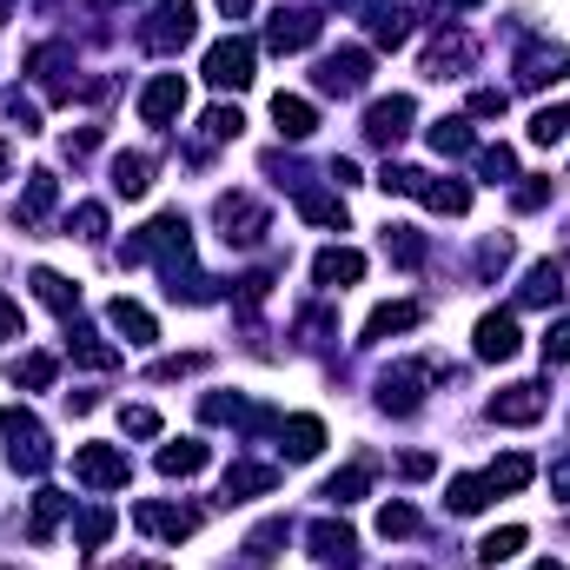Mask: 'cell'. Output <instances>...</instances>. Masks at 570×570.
<instances>
[{
  "label": "cell",
  "mask_w": 570,
  "mask_h": 570,
  "mask_svg": "<svg viewBox=\"0 0 570 570\" xmlns=\"http://www.w3.org/2000/svg\"><path fill=\"white\" fill-rule=\"evenodd\" d=\"M0 444H7V464H13V471H27V478L53 464L47 431L33 425V412H20V405H7V412H0Z\"/></svg>",
  "instance_id": "6da1fadb"
},
{
  "label": "cell",
  "mask_w": 570,
  "mask_h": 570,
  "mask_svg": "<svg viewBox=\"0 0 570 570\" xmlns=\"http://www.w3.org/2000/svg\"><path fill=\"white\" fill-rule=\"evenodd\" d=\"M193 33H199L193 0H159V7L146 13V27H140V47H146V53H179Z\"/></svg>",
  "instance_id": "7a4b0ae2"
},
{
  "label": "cell",
  "mask_w": 570,
  "mask_h": 570,
  "mask_svg": "<svg viewBox=\"0 0 570 570\" xmlns=\"http://www.w3.org/2000/svg\"><path fill=\"white\" fill-rule=\"evenodd\" d=\"M213 226H219V239H226V246H259V239L273 233L266 206H259V199H246V193H219Z\"/></svg>",
  "instance_id": "3957f363"
},
{
  "label": "cell",
  "mask_w": 570,
  "mask_h": 570,
  "mask_svg": "<svg viewBox=\"0 0 570 570\" xmlns=\"http://www.w3.org/2000/svg\"><path fill=\"white\" fill-rule=\"evenodd\" d=\"M253 60H259L253 40H239V33H233V40H213V47H206V80H213L219 94H239V87H253Z\"/></svg>",
  "instance_id": "277c9868"
},
{
  "label": "cell",
  "mask_w": 570,
  "mask_h": 570,
  "mask_svg": "<svg viewBox=\"0 0 570 570\" xmlns=\"http://www.w3.org/2000/svg\"><path fill=\"white\" fill-rule=\"evenodd\" d=\"M318 94H338V100H352V94H365V80H372V53L365 47H338V53H325L318 60Z\"/></svg>",
  "instance_id": "5b68a950"
},
{
  "label": "cell",
  "mask_w": 570,
  "mask_h": 570,
  "mask_svg": "<svg viewBox=\"0 0 570 570\" xmlns=\"http://www.w3.org/2000/svg\"><path fill=\"white\" fill-rule=\"evenodd\" d=\"M73 478L94 484V491H120V484L134 478V464H127V451H114V444H80V451H73Z\"/></svg>",
  "instance_id": "8992f818"
},
{
  "label": "cell",
  "mask_w": 570,
  "mask_h": 570,
  "mask_svg": "<svg viewBox=\"0 0 570 570\" xmlns=\"http://www.w3.org/2000/svg\"><path fill=\"white\" fill-rule=\"evenodd\" d=\"M318 33H325L318 7H279V13L266 20V47H273V53H305Z\"/></svg>",
  "instance_id": "52a82bcc"
},
{
  "label": "cell",
  "mask_w": 570,
  "mask_h": 570,
  "mask_svg": "<svg viewBox=\"0 0 570 570\" xmlns=\"http://www.w3.org/2000/svg\"><path fill=\"white\" fill-rule=\"evenodd\" d=\"M570 67V53L558 47V40H531L524 53H518V87L524 94H544V87H558Z\"/></svg>",
  "instance_id": "ba28073f"
},
{
  "label": "cell",
  "mask_w": 570,
  "mask_h": 570,
  "mask_svg": "<svg viewBox=\"0 0 570 570\" xmlns=\"http://www.w3.org/2000/svg\"><path fill=\"white\" fill-rule=\"evenodd\" d=\"M425 385H431V365H392V372L379 379V405L405 419V412L425 405Z\"/></svg>",
  "instance_id": "9c48e42d"
},
{
  "label": "cell",
  "mask_w": 570,
  "mask_h": 570,
  "mask_svg": "<svg viewBox=\"0 0 570 570\" xmlns=\"http://www.w3.org/2000/svg\"><path fill=\"white\" fill-rule=\"evenodd\" d=\"M412 94H392V100H372V114H365V140L372 146H399L412 134Z\"/></svg>",
  "instance_id": "30bf717a"
},
{
  "label": "cell",
  "mask_w": 570,
  "mask_h": 570,
  "mask_svg": "<svg viewBox=\"0 0 570 570\" xmlns=\"http://www.w3.org/2000/svg\"><path fill=\"white\" fill-rule=\"evenodd\" d=\"M544 405H551L544 385H504V392L491 399V425H538Z\"/></svg>",
  "instance_id": "8fae6325"
},
{
  "label": "cell",
  "mask_w": 570,
  "mask_h": 570,
  "mask_svg": "<svg viewBox=\"0 0 570 570\" xmlns=\"http://www.w3.org/2000/svg\"><path fill=\"white\" fill-rule=\"evenodd\" d=\"M179 107H186V80H179V73H153L146 94H140V120L146 127H173Z\"/></svg>",
  "instance_id": "7c38bea8"
},
{
  "label": "cell",
  "mask_w": 570,
  "mask_h": 570,
  "mask_svg": "<svg viewBox=\"0 0 570 570\" xmlns=\"http://www.w3.org/2000/svg\"><path fill=\"white\" fill-rule=\"evenodd\" d=\"M134 524H140L146 538L179 544V538H193V531H199V511H186V504H134Z\"/></svg>",
  "instance_id": "4fadbf2b"
},
{
  "label": "cell",
  "mask_w": 570,
  "mask_h": 570,
  "mask_svg": "<svg viewBox=\"0 0 570 570\" xmlns=\"http://www.w3.org/2000/svg\"><path fill=\"white\" fill-rule=\"evenodd\" d=\"M305 544H312V558H318V564H332V570L358 564V538H352L345 524H332V518H318V524L305 531Z\"/></svg>",
  "instance_id": "5bb4252c"
},
{
  "label": "cell",
  "mask_w": 570,
  "mask_h": 570,
  "mask_svg": "<svg viewBox=\"0 0 570 570\" xmlns=\"http://www.w3.org/2000/svg\"><path fill=\"white\" fill-rule=\"evenodd\" d=\"M518 318L511 312H484L478 318V358H491V365H504V358H518Z\"/></svg>",
  "instance_id": "9a60e30c"
},
{
  "label": "cell",
  "mask_w": 570,
  "mask_h": 570,
  "mask_svg": "<svg viewBox=\"0 0 570 570\" xmlns=\"http://www.w3.org/2000/svg\"><path fill=\"white\" fill-rule=\"evenodd\" d=\"M266 491H279V464H226V484H219V498L226 504H239V498H266Z\"/></svg>",
  "instance_id": "2e32d148"
},
{
  "label": "cell",
  "mask_w": 570,
  "mask_h": 570,
  "mask_svg": "<svg viewBox=\"0 0 570 570\" xmlns=\"http://www.w3.org/2000/svg\"><path fill=\"white\" fill-rule=\"evenodd\" d=\"M312 279L325 285V292H345L352 279H365V253H352V246H332V253H318V259H312Z\"/></svg>",
  "instance_id": "e0dca14e"
},
{
  "label": "cell",
  "mask_w": 570,
  "mask_h": 570,
  "mask_svg": "<svg viewBox=\"0 0 570 570\" xmlns=\"http://www.w3.org/2000/svg\"><path fill=\"white\" fill-rule=\"evenodd\" d=\"M107 325H114L127 345H153V338H159V325H153V312H146L140 298H114V305H107Z\"/></svg>",
  "instance_id": "ac0fdd59"
},
{
  "label": "cell",
  "mask_w": 570,
  "mask_h": 570,
  "mask_svg": "<svg viewBox=\"0 0 570 570\" xmlns=\"http://www.w3.org/2000/svg\"><path fill=\"white\" fill-rule=\"evenodd\" d=\"M471 53H478V47H471L464 33H438V40H431V53H425V73H431V80H451V73H464V67H471Z\"/></svg>",
  "instance_id": "d6986e66"
},
{
  "label": "cell",
  "mask_w": 570,
  "mask_h": 570,
  "mask_svg": "<svg viewBox=\"0 0 570 570\" xmlns=\"http://www.w3.org/2000/svg\"><path fill=\"white\" fill-rule=\"evenodd\" d=\"M412 199H425L431 213H451V219L471 213V186H464V179H431V173H419V193H412Z\"/></svg>",
  "instance_id": "ffe728a7"
},
{
  "label": "cell",
  "mask_w": 570,
  "mask_h": 570,
  "mask_svg": "<svg viewBox=\"0 0 570 570\" xmlns=\"http://www.w3.org/2000/svg\"><path fill=\"white\" fill-rule=\"evenodd\" d=\"M412 20H419V13L392 0V7H372V13H365V33H372L379 47H405V40H412Z\"/></svg>",
  "instance_id": "44dd1931"
},
{
  "label": "cell",
  "mask_w": 570,
  "mask_h": 570,
  "mask_svg": "<svg viewBox=\"0 0 570 570\" xmlns=\"http://www.w3.org/2000/svg\"><path fill=\"white\" fill-rule=\"evenodd\" d=\"M425 318V305H412V298H399V305H379L372 318H365V345H385L392 332H412Z\"/></svg>",
  "instance_id": "7402d4cb"
},
{
  "label": "cell",
  "mask_w": 570,
  "mask_h": 570,
  "mask_svg": "<svg viewBox=\"0 0 570 570\" xmlns=\"http://www.w3.org/2000/svg\"><path fill=\"white\" fill-rule=\"evenodd\" d=\"M273 120H279V140H312V127H318V114H312V100H298V94H279L273 100Z\"/></svg>",
  "instance_id": "603a6c76"
},
{
  "label": "cell",
  "mask_w": 570,
  "mask_h": 570,
  "mask_svg": "<svg viewBox=\"0 0 570 570\" xmlns=\"http://www.w3.org/2000/svg\"><path fill=\"white\" fill-rule=\"evenodd\" d=\"M279 444H285V458H292V464H305V458H318V451H325V425H318V419H285Z\"/></svg>",
  "instance_id": "cb8c5ba5"
},
{
  "label": "cell",
  "mask_w": 570,
  "mask_h": 570,
  "mask_svg": "<svg viewBox=\"0 0 570 570\" xmlns=\"http://www.w3.org/2000/svg\"><path fill=\"white\" fill-rule=\"evenodd\" d=\"M53 199H60V179H53V173H33V179H27V199H20L13 219H20V226H40V219L53 213Z\"/></svg>",
  "instance_id": "d4e9b609"
},
{
  "label": "cell",
  "mask_w": 570,
  "mask_h": 570,
  "mask_svg": "<svg viewBox=\"0 0 570 570\" xmlns=\"http://www.w3.org/2000/svg\"><path fill=\"white\" fill-rule=\"evenodd\" d=\"M67 504H73V498H67V491H53V484H47V491H33V524H27V538H33V544H47V538H53V524L67 518Z\"/></svg>",
  "instance_id": "484cf974"
},
{
  "label": "cell",
  "mask_w": 570,
  "mask_h": 570,
  "mask_svg": "<svg viewBox=\"0 0 570 570\" xmlns=\"http://www.w3.org/2000/svg\"><path fill=\"white\" fill-rule=\"evenodd\" d=\"M524 305H558L564 298V266H551V259H538L531 273H524V292H518Z\"/></svg>",
  "instance_id": "4316f807"
},
{
  "label": "cell",
  "mask_w": 570,
  "mask_h": 570,
  "mask_svg": "<svg viewBox=\"0 0 570 570\" xmlns=\"http://www.w3.org/2000/svg\"><path fill=\"white\" fill-rule=\"evenodd\" d=\"M33 298H40V305H53L60 318H73V312H80V285L60 279V273H47V266L33 273Z\"/></svg>",
  "instance_id": "83f0119b"
},
{
  "label": "cell",
  "mask_w": 570,
  "mask_h": 570,
  "mask_svg": "<svg viewBox=\"0 0 570 570\" xmlns=\"http://www.w3.org/2000/svg\"><path fill=\"white\" fill-rule=\"evenodd\" d=\"M146 186H153V159L146 153H120L114 159V193L120 199H146Z\"/></svg>",
  "instance_id": "f1b7e54d"
},
{
  "label": "cell",
  "mask_w": 570,
  "mask_h": 570,
  "mask_svg": "<svg viewBox=\"0 0 570 570\" xmlns=\"http://www.w3.org/2000/svg\"><path fill=\"white\" fill-rule=\"evenodd\" d=\"M524 544H531V531H524V524H504V531H491V538H484V544H478V564H484V570L511 564V558H518V551H524Z\"/></svg>",
  "instance_id": "f546056e"
},
{
  "label": "cell",
  "mask_w": 570,
  "mask_h": 570,
  "mask_svg": "<svg viewBox=\"0 0 570 570\" xmlns=\"http://www.w3.org/2000/svg\"><path fill=\"white\" fill-rule=\"evenodd\" d=\"M7 372H13V385H27V392H47V385L60 379V365H53V352H20V358H13Z\"/></svg>",
  "instance_id": "4dcf8cb0"
},
{
  "label": "cell",
  "mask_w": 570,
  "mask_h": 570,
  "mask_svg": "<svg viewBox=\"0 0 570 570\" xmlns=\"http://www.w3.org/2000/svg\"><path fill=\"white\" fill-rule=\"evenodd\" d=\"M491 498H498V491H491V478H451V491H444V504H451L458 518H478Z\"/></svg>",
  "instance_id": "1f68e13d"
},
{
  "label": "cell",
  "mask_w": 570,
  "mask_h": 570,
  "mask_svg": "<svg viewBox=\"0 0 570 570\" xmlns=\"http://www.w3.org/2000/svg\"><path fill=\"white\" fill-rule=\"evenodd\" d=\"M159 471H166V478H193V471H206V444H199V438L166 444V451H159Z\"/></svg>",
  "instance_id": "d6a6232c"
},
{
  "label": "cell",
  "mask_w": 570,
  "mask_h": 570,
  "mask_svg": "<svg viewBox=\"0 0 570 570\" xmlns=\"http://www.w3.org/2000/svg\"><path fill=\"white\" fill-rule=\"evenodd\" d=\"M484 478H491V491H524V484L538 478V464H531L524 451H511V458H498V464H491Z\"/></svg>",
  "instance_id": "836d02e7"
},
{
  "label": "cell",
  "mask_w": 570,
  "mask_h": 570,
  "mask_svg": "<svg viewBox=\"0 0 570 570\" xmlns=\"http://www.w3.org/2000/svg\"><path fill=\"white\" fill-rule=\"evenodd\" d=\"M365 484H372V471H365V464H352V471H338V478H325V491H318V498L345 511V504H358V498H365Z\"/></svg>",
  "instance_id": "e575fe53"
},
{
  "label": "cell",
  "mask_w": 570,
  "mask_h": 570,
  "mask_svg": "<svg viewBox=\"0 0 570 570\" xmlns=\"http://www.w3.org/2000/svg\"><path fill=\"white\" fill-rule=\"evenodd\" d=\"M564 134H570V107L564 100H551V107L531 114V146H558Z\"/></svg>",
  "instance_id": "d590c367"
},
{
  "label": "cell",
  "mask_w": 570,
  "mask_h": 570,
  "mask_svg": "<svg viewBox=\"0 0 570 570\" xmlns=\"http://www.w3.org/2000/svg\"><path fill=\"white\" fill-rule=\"evenodd\" d=\"M298 213L318 219V226H338V233H345V199H338V193H312V186H305V193H298Z\"/></svg>",
  "instance_id": "8d00e7d4"
},
{
  "label": "cell",
  "mask_w": 570,
  "mask_h": 570,
  "mask_svg": "<svg viewBox=\"0 0 570 570\" xmlns=\"http://www.w3.org/2000/svg\"><path fill=\"white\" fill-rule=\"evenodd\" d=\"M67 352H73L80 365H94V372H114V365H120V352H114V345H100V338H94V332H80V325H73Z\"/></svg>",
  "instance_id": "74e56055"
},
{
  "label": "cell",
  "mask_w": 570,
  "mask_h": 570,
  "mask_svg": "<svg viewBox=\"0 0 570 570\" xmlns=\"http://www.w3.org/2000/svg\"><path fill=\"white\" fill-rule=\"evenodd\" d=\"M107 538H114V511H107V504L80 511V524H73V544H80V551H100Z\"/></svg>",
  "instance_id": "f35d334b"
},
{
  "label": "cell",
  "mask_w": 570,
  "mask_h": 570,
  "mask_svg": "<svg viewBox=\"0 0 570 570\" xmlns=\"http://www.w3.org/2000/svg\"><path fill=\"white\" fill-rule=\"evenodd\" d=\"M285 538H292V524H285V518H273V524H259V531L246 538V558H253V564H273Z\"/></svg>",
  "instance_id": "ab89813d"
},
{
  "label": "cell",
  "mask_w": 570,
  "mask_h": 570,
  "mask_svg": "<svg viewBox=\"0 0 570 570\" xmlns=\"http://www.w3.org/2000/svg\"><path fill=\"white\" fill-rule=\"evenodd\" d=\"M100 233H107V206L100 199H87V206L67 213V239H100Z\"/></svg>",
  "instance_id": "60d3db41"
},
{
  "label": "cell",
  "mask_w": 570,
  "mask_h": 570,
  "mask_svg": "<svg viewBox=\"0 0 570 570\" xmlns=\"http://www.w3.org/2000/svg\"><path fill=\"white\" fill-rule=\"evenodd\" d=\"M385 253H392V266H419L425 259V239L412 226H385Z\"/></svg>",
  "instance_id": "b9f144b4"
},
{
  "label": "cell",
  "mask_w": 570,
  "mask_h": 570,
  "mask_svg": "<svg viewBox=\"0 0 570 570\" xmlns=\"http://www.w3.org/2000/svg\"><path fill=\"white\" fill-rule=\"evenodd\" d=\"M471 127H464V120H438V127H431V153H444V159H458V153H471Z\"/></svg>",
  "instance_id": "7bdbcfd3"
},
{
  "label": "cell",
  "mask_w": 570,
  "mask_h": 570,
  "mask_svg": "<svg viewBox=\"0 0 570 570\" xmlns=\"http://www.w3.org/2000/svg\"><path fill=\"white\" fill-rule=\"evenodd\" d=\"M478 173H484L491 186H504V179H518V153H511V146H484V153H478Z\"/></svg>",
  "instance_id": "ee69618b"
},
{
  "label": "cell",
  "mask_w": 570,
  "mask_h": 570,
  "mask_svg": "<svg viewBox=\"0 0 570 570\" xmlns=\"http://www.w3.org/2000/svg\"><path fill=\"white\" fill-rule=\"evenodd\" d=\"M239 127H246V120H239V107H213V114L199 120V134H206L213 146H219V140H239Z\"/></svg>",
  "instance_id": "f6af8a7d"
},
{
  "label": "cell",
  "mask_w": 570,
  "mask_h": 570,
  "mask_svg": "<svg viewBox=\"0 0 570 570\" xmlns=\"http://www.w3.org/2000/svg\"><path fill=\"white\" fill-rule=\"evenodd\" d=\"M419 531V511L412 504H385L379 511V538H412Z\"/></svg>",
  "instance_id": "bcb514c9"
},
{
  "label": "cell",
  "mask_w": 570,
  "mask_h": 570,
  "mask_svg": "<svg viewBox=\"0 0 570 570\" xmlns=\"http://www.w3.org/2000/svg\"><path fill=\"white\" fill-rule=\"evenodd\" d=\"M120 431H127V438H159V412H146V405H120Z\"/></svg>",
  "instance_id": "7dc6e473"
},
{
  "label": "cell",
  "mask_w": 570,
  "mask_h": 570,
  "mask_svg": "<svg viewBox=\"0 0 570 570\" xmlns=\"http://www.w3.org/2000/svg\"><path fill=\"white\" fill-rule=\"evenodd\" d=\"M504 107H511L504 87H478V94H471V114H478V120H504Z\"/></svg>",
  "instance_id": "c3c4849f"
},
{
  "label": "cell",
  "mask_w": 570,
  "mask_h": 570,
  "mask_svg": "<svg viewBox=\"0 0 570 570\" xmlns=\"http://www.w3.org/2000/svg\"><path fill=\"white\" fill-rule=\"evenodd\" d=\"M504 266H511V233H498V239L478 246V273H504Z\"/></svg>",
  "instance_id": "681fc988"
},
{
  "label": "cell",
  "mask_w": 570,
  "mask_h": 570,
  "mask_svg": "<svg viewBox=\"0 0 570 570\" xmlns=\"http://www.w3.org/2000/svg\"><path fill=\"white\" fill-rule=\"evenodd\" d=\"M298 345H312V352L332 345V312H305V318H298Z\"/></svg>",
  "instance_id": "f907efd6"
},
{
  "label": "cell",
  "mask_w": 570,
  "mask_h": 570,
  "mask_svg": "<svg viewBox=\"0 0 570 570\" xmlns=\"http://www.w3.org/2000/svg\"><path fill=\"white\" fill-rule=\"evenodd\" d=\"M544 365H570V318H551V332H544Z\"/></svg>",
  "instance_id": "816d5d0a"
},
{
  "label": "cell",
  "mask_w": 570,
  "mask_h": 570,
  "mask_svg": "<svg viewBox=\"0 0 570 570\" xmlns=\"http://www.w3.org/2000/svg\"><path fill=\"white\" fill-rule=\"evenodd\" d=\"M7 120H13L20 134H40V107H33L27 94H7Z\"/></svg>",
  "instance_id": "f5cc1de1"
},
{
  "label": "cell",
  "mask_w": 570,
  "mask_h": 570,
  "mask_svg": "<svg viewBox=\"0 0 570 570\" xmlns=\"http://www.w3.org/2000/svg\"><path fill=\"white\" fill-rule=\"evenodd\" d=\"M199 365H206L199 352H186V358H159V365H153V379H186V372H199Z\"/></svg>",
  "instance_id": "db71d44e"
},
{
  "label": "cell",
  "mask_w": 570,
  "mask_h": 570,
  "mask_svg": "<svg viewBox=\"0 0 570 570\" xmlns=\"http://www.w3.org/2000/svg\"><path fill=\"white\" fill-rule=\"evenodd\" d=\"M399 471H405V478H431V471H438V458H431V451H405V458H399Z\"/></svg>",
  "instance_id": "11a10c76"
},
{
  "label": "cell",
  "mask_w": 570,
  "mask_h": 570,
  "mask_svg": "<svg viewBox=\"0 0 570 570\" xmlns=\"http://www.w3.org/2000/svg\"><path fill=\"white\" fill-rule=\"evenodd\" d=\"M544 199H551V186H544V179H531V186H518V213H538Z\"/></svg>",
  "instance_id": "9f6ffc18"
},
{
  "label": "cell",
  "mask_w": 570,
  "mask_h": 570,
  "mask_svg": "<svg viewBox=\"0 0 570 570\" xmlns=\"http://www.w3.org/2000/svg\"><path fill=\"white\" fill-rule=\"evenodd\" d=\"M7 338H20V305L0 292V345H7Z\"/></svg>",
  "instance_id": "6f0895ef"
},
{
  "label": "cell",
  "mask_w": 570,
  "mask_h": 570,
  "mask_svg": "<svg viewBox=\"0 0 570 570\" xmlns=\"http://www.w3.org/2000/svg\"><path fill=\"white\" fill-rule=\"evenodd\" d=\"M551 498H564V504H570V458L551 464Z\"/></svg>",
  "instance_id": "680465c9"
},
{
  "label": "cell",
  "mask_w": 570,
  "mask_h": 570,
  "mask_svg": "<svg viewBox=\"0 0 570 570\" xmlns=\"http://www.w3.org/2000/svg\"><path fill=\"white\" fill-rule=\"evenodd\" d=\"M332 179L338 186H358V159H332Z\"/></svg>",
  "instance_id": "91938a15"
},
{
  "label": "cell",
  "mask_w": 570,
  "mask_h": 570,
  "mask_svg": "<svg viewBox=\"0 0 570 570\" xmlns=\"http://www.w3.org/2000/svg\"><path fill=\"white\" fill-rule=\"evenodd\" d=\"M219 13H226V20H239V13H253V0H219Z\"/></svg>",
  "instance_id": "94428289"
},
{
  "label": "cell",
  "mask_w": 570,
  "mask_h": 570,
  "mask_svg": "<svg viewBox=\"0 0 570 570\" xmlns=\"http://www.w3.org/2000/svg\"><path fill=\"white\" fill-rule=\"evenodd\" d=\"M127 570H166V564H127Z\"/></svg>",
  "instance_id": "6125c7cd"
},
{
  "label": "cell",
  "mask_w": 570,
  "mask_h": 570,
  "mask_svg": "<svg viewBox=\"0 0 570 570\" xmlns=\"http://www.w3.org/2000/svg\"><path fill=\"white\" fill-rule=\"evenodd\" d=\"M0 173H7V146H0Z\"/></svg>",
  "instance_id": "be15d7a7"
},
{
  "label": "cell",
  "mask_w": 570,
  "mask_h": 570,
  "mask_svg": "<svg viewBox=\"0 0 570 570\" xmlns=\"http://www.w3.org/2000/svg\"><path fill=\"white\" fill-rule=\"evenodd\" d=\"M444 7H471V0H444Z\"/></svg>",
  "instance_id": "e7e4bbea"
},
{
  "label": "cell",
  "mask_w": 570,
  "mask_h": 570,
  "mask_svg": "<svg viewBox=\"0 0 570 570\" xmlns=\"http://www.w3.org/2000/svg\"><path fill=\"white\" fill-rule=\"evenodd\" d=\"M538 570H564V564H538Z\"/></svg>",
  "instance_id": "03108f58"
},
{
  "label": "cell",
  "mask_w": 570,
  "mask_h": 570,
  "mask_svg": "<svg viewBox=\"0 0 570 570\" xmlns=\"http://www.w3.org/2000/svg\"><path fill=\"white\" fill-rule=\"evenodd\" d=\"M0 7H7V0H0Z\"/></svg>",
  "instance_id": "003e7915"
}]
</instances>
